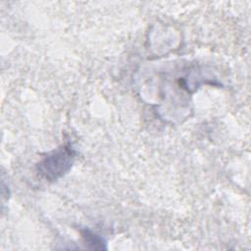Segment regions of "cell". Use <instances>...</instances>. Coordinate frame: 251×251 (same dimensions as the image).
I'll use <instances>...</instances> for the list:
<instances>
[{"mask_svg":"<svg viewBox=\"0 0 251 251\" xmlns=\"http://www.w3.org/2000/svg\"><path fill=\"white\" fill-rule=\"evenodd\" d=\"M81 236L82 239L90 249H96V250H102L106 249V241L101 236L93 233L89 229H83L81 230Z\"/></svg>","mask_w":251,"mask_h":251,"instance_id":"2","label":"cell"},{"mask_svg":"<svg viewBox=\"0 0 251 251\" xmlns=\"http://www.w3.org/2000/svg\"><path fill=\"white\" fill-rule=\"evenodd\" d=\"M74 159L75 151L72 146L64 145L43 158L37 165V171L47 180H56L71 169Z\"/></svg>","mask_w":251,"mask_h":251,"instance_id":"1","label":"cell"}]
</instances>
